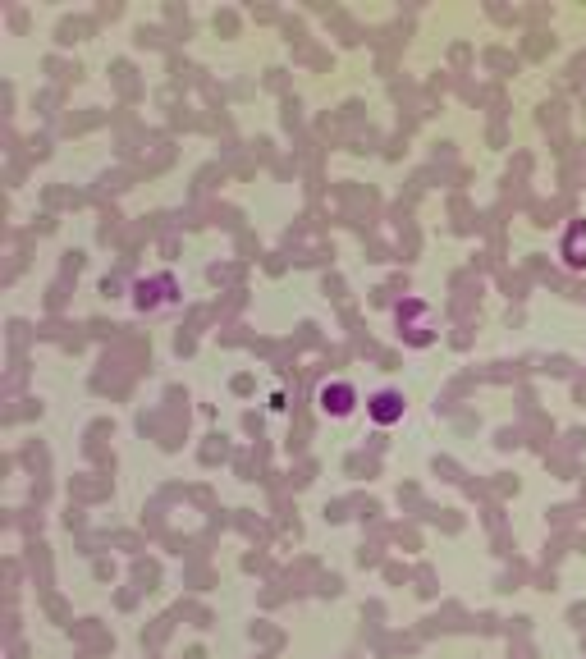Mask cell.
<instances>
[{
	"label": "cell",
	"mask_w": 586,
	"mask_h": 659,
	"mask_svg": "<svg viewBox=\"0 0 586 659\" xmlns=\"http://www.w3.org/2000/svg\"><path fill=\"white\" fill-rule=\"evenodd\" d=\"M403 412H408V403H403V394L399 389H376L367 399V417L376 426H394V422H403Z\"/></svg>",
	"instance_id": "7a4b0ae2"
},
{
	"label": "cell",
	"mask_w": 586,
	"mask_h": 659,
	"mask_svg": "<svg viewBox=\"0 0 586 659\" xmlns=\"http://www.w3.org/2000/svg\"><path fill=\"white\" fill-rule=\"evenodd\" d=\"M362 403V394L348 380H330V385L316 389V408L326 412V417H335V422H344V417H353Z\"/></svg>",
	"instance_id": "6da1fadb"
}]
</instances>
